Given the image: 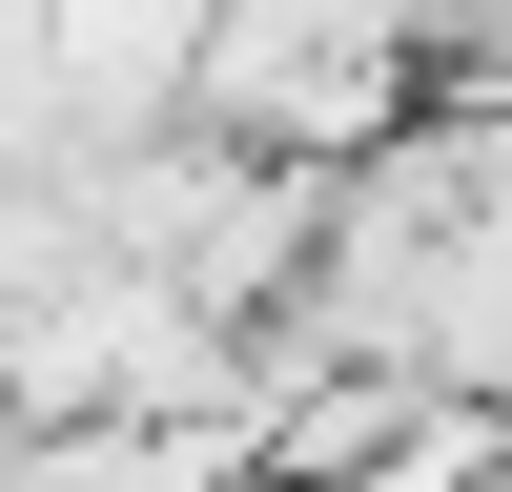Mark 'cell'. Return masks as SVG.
I'll return each mask as SVG.
<instances>
[]
</instances>
